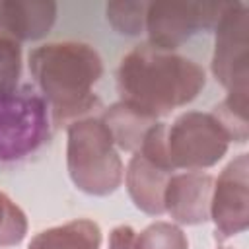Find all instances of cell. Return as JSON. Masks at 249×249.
<instances>
[{
  "label": "cell",
  "instance_id": "19",
  "mask_svg": "<svg viewBox=\"0 0 249 249\" xmlns=\"http://www.w3.org/2000/svg\"><path fill=\"white\" fill-rule=\"evenodd\" d=\"M136 231L130 226H117L109 233V249H132Z\"/></svg>",
  "mask_w": 249,
  "mask_h": 249
},
{
  "label": "cell",
  "instance_id": "20",
  "mask_svg": "<svg viewBox=\"0 0 249 249\" xmlns=\"http://www.w3.org/2000/svg\"><path fill=\"white\" fill-rule=\"evenodd\" d=\"M220 249H230V247H220Z\"/></svg>",
  "mask_w": 249,
  "mask_h": 249
},
{
  "label": "cell",
  "instance_id": "2",
  "mask_svg": "<svg viewBox=\"0 0 249 249\" xmlns=\"http://www.w3.org/2000/svg\"><path fill=\"white\" fill-rule=\"evenodd\" d=\"M204 70L171 51L138 45L123 56L117 70L121 101L160 119L191 103L204 88Z\"/></svg>",
  "mask_w": 249,
  "mask_h": 249
},
{
  "label": "cell",
  "instance_id": "16",
  "mask_svg": "<svg viewBox=\"0 0 249 249\" xmlns=\"http://www.w3.org/2000/svg\"><path fill=\"white\" fill-rule=\"evenodd\" d=\"M148 2H109L105 6L107 21L124 35H140L146 23Z\"/></svg>",
  "mask_w": 249,
  "mask_h": 249
},
{
  "label": "cell",
  "instance_id": "15",
  "mask_svg": "<svg viewBox=\"0 0 249 249\" xmlns=\"http://www.w3.org/2000/svg\"><path fill=\"white\" fill-rule=\"evenodd\" d=\"M132 249H189V241L179 226L154 222L134 235Z\"/></svg>",
  "mask_w": 249,
  "mask_h": 249
},
{
  "label": "cell",
  "instance_id": "3",
  "mask_svg": "<svg viewBox=\"0 0 249 249\" xmlns=\"http://www.w3.org/2000/svg\"><path fill=\"white\" fill-rule=\"evenodd\" d=\"M66 167L76 189L91 196L115 193L124 167L101 117H84L68 124Z\"/></svg>",
  "mask_w": 249,
  "mask_h": 249
},
{
  "label": "cell",
  "instance_id": "9",
  "mask_svg": "<svg viewBox=\"0 0 249 249\" xmlns=\"http://www.w3.org/2000/svg\"><path fill=\"white\" fill-rule=\"evenodd\" d=\"M214 177L202 171L171 173L163 191V210L179 224L196 226L210 220Z\"/></svg>",
  "mask_w": 249,
  "mask_h": 249
},
{
  "label": "cell",
  "instance_id": "11",
  "mask_svg": "<svg viewBox=\"0 0 249 249\" xmlns=\"http://www.w3.org/2000/svg\"><path fill=\"white\" fill-rule=\"evenodd\" d=\"M171 173L136 152L124 171V185L134 206L150 216L163 214V191Z\"/></svg>",
  "mask_w": 249,
  "mask_h": 249
},
{
  "label": "cell",
  "instance_id": "6",
  "mask_svg": "<svg viewBox=\"0 0 249 249\" xmlns=\"http://www.w3.org/2000/svg\"><path fill=\"white\" fill-rule=\"evenodd\" d=\"M216 27L212 74L228 93L249 95V10L243 2H224Z\"/></svg>",
  "mask_w": 249,
  "mask_h": 249
},
{
  "label": "cell",
  "instance_id": "7",
  "mask_svg": "<svg viewBox=\"0 0 249 249\" xmlns=\"http://www.w3.org/2000/svg\"><path fill=\"white\" fill-rule=\"evenodd\" d=\"M222 8L224 2H148L144 23L148 45L173 53L195 33L212 29Z\"/></svg>",
  "mask_w": 249,
  "mask_h": 249
},
{
  "label": "cell",
  "instance_id": "18",
  "mask_svg": "<svg viewBox=\"0 0 249 249\" xmlns=\"http://www.w3.org/2000/svg\"><path fill=\"white\" fill-rule=\"evenodd\" d=\"M21 76V45L14 37L0 35V93L14 91Z\"/></svg>",
  "mask_w": 249,
  "mask_h": 249
},
{
  "label": "cell",
  "instance_id": "10",
  "mask_svg": "<svg viewBox=\"0 0 249 249\" xmlns=\"http://www.w3.org/2000/svg\"><path fill=\"white\" fill-rule=\"evenodd\" d=\"M56 19L51 0H0V33L16 41H35L49 33Z\"/></svg>",
  "mask_w": 249,
  "mask_h": 249
},
{
  "label": "cell",
  "instance_id": "4",
  "mask_svg": "<svg viewBox=\"0 0 249 249\" xmlns=\"http://www.w3.org/2000/svg\"><path fill=\"white\" fill-rule=\"evenodd\" d=\"M51 136L47 101L31 86L0 93V163L21 161Z\"/></svg>",
  "mask_w": 249,
  "mask_h": 249
},
{
  "label": "cell",
  "instance_id": "14",
  "mask_svg": "<svg viewBox=\"0 0 249 249\" xmlns=\"http://www.w3.org/2000/svg\"><path fill=\"white\" fill-rule=\"evenodd\" d=\"M247 101L249 95L241 93H228V97L212 109V115L218 119L230 142H247L249 138V124H247Z\"/></svg>",
  "mask_w": 249,
  "mask_h": 249
},
{
  "label": "cell",
  "instance_id": "12",
  "mask_svg": "<svg viewBox=\"0 0 249 249\" xmlns=\"http://www.w3.org/2000/svg\"><path fill=\"white\" fill-rule=\"evenodd\" d=\"M101 121L105 123L115 146L132 154L140 150L148 130L158 123V119L146 115L144 111L124 101H117L107 107L101 115Z\"/></svg>",
  "mask_w": 249,
  "mask_h": 249
},
{
  "label": "cell",
  "instance_id": "13",
  "mask_svg": "<svg viewBox=\"0 0 249 249\" xmlns=\"http://www.w3.org/2000/svg\"><path fill=\"white\" fill-rule=\"evenodd\" d=\"M101 230L93 220L78 218L33 235L27 249H99Z\"/></svg>",
  "mask_w": 249,
  "mask_h": 249
},
{
  "label": "cell",
  "instance_id": "8",
  "mask_svg": "<svg viewBox=\"0 0 249 249\" xmlns=\"http://www.w3.org/2000/svg\"><path fill=\"white\" fill-rule=\"evenodd\" d=\"M216 237L228 239L249 226V154L233 158L218 175L210 198Z\"/></svg>",
  "mask_w": 249,
  "mask_h": 249
},
{
  "label": "cell",
  "instance_id": "1",
  "mask_svg": "<svg viewBox=\"0 0 249 249\" xmlns=\"http://www.w3.org/2000/svg\"><path fill=\"white\" fill-rule=\"evenodd\" d=\"M29 72L47 101L54 124L91 117L101 107L93 86L103 74L99 53L78 41L47 43L29 53Z\"/></svg>",
  "mask_w": 249,
  "mask_h": 249
},
{
  "label": "cell",
  "instance_id": "5",
  "mask_svg": "<svg viewBox=\"0 0 249 249\" xmlns=\"http://www.w3.org/2000/svg\"><path fill=\"white\" fill-rule=\"evenodd\" d=\"M163 142L171 169L200 171L226 156L230 136L212 113L185 111L165 126Z\"/></svg>",
  "mask_w": 249,
  "mask_h": 249
},
{
  "label": "cell",
  "instance_id": "17",
  "mask_svg": "<svg viewBox=\"0 0 249 249\" xmlns=\"http://www.w3.org/2000/svg\"><path fill=\"white\" fill-rule=\"evenodd\" d=\"M27 233L25 212L0 191V247H12L23 241Z\"/></svg>",
  "mask_w": 249,
  "mask_h": 249
}]
</instances>
